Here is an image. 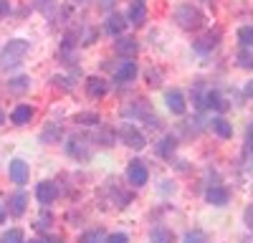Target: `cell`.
<instances>
[{"label":"cell","instance_id":"30","mask_svg":"<svg viewBox=\"0 0 253 243\" xmlns=\"http://www.w3.org/2000/svg\"><path fill=\"white\" fill-rule=\"evenodd\" d=\"M48 137H51V139H58V137H61V127H58V124H53V129L48 127L43 134H41V139H43V142H48Z\"/></svg>","mask_w":253,"mask_h":243},{"label":"cell","instance_id":"35","mask_svg":"<svg viewBox=\"0 0 253 243\" xmlns=\"http://www.w3.org/2000/svg\"><path fill=\"white\" fill-rule=\"evenodd\" d=\"M114 5H117V0H101V8H107V10L114 8Z\"/></svg>","mask_w":253,"mask_h":243},{"label":"cell","instance_id":"36","mask_svg":"<svg viewBox=\"0 0 253 243\" xmlns=\"http://www.w3.org/2000/svg\"><path fill=\"white\" fill-rule=\"evenodd\" d=\"M246 94H248V96H253V84H248V86H246Z\"/></svg>","mask_w":253,"mask_h":243},{"label":"cell","instance_id":"21","mask_svg":"<svg viewBox=\"0 0 253 243\" xmlns=\"http://www.w3.org/2000/svg\"><path fill=\"white\" fill-rule=\"evenodd\" d=\"M157 152H160L162 157H170V155L175 152V137H165L160 145H157Z\"/></svg>","mask_w":253,"mask_h":243},{"label":"cell","instance_id":"13","mask_svg":"<svg viewBox=\"0 0 253 243\" xmlns=\"http://www.w3.org/2000/svg\"><path fill=\"white\" fill-rule=\"evenodd\" d=\"M137 51H139V43H137L134 38H119V40H117V53H119V56L132 58Z\"/></svg>","mask_w":253,"mask_h":243},{"label":"cell","instance_id":"11","mask_svg":"<svg viewBox=\"0 0 253 243\" xmlns=\"http://www.w3.org/2000/svg\"><path fill=\"white\" fill-rule=\"evenodd\" d=\"M218 43H220V31H208L203 38L195 40V48L203 51V53H208V51H213Z\"/></svg>","mask_w":253,"mask_h":243},{"label":"cell","instance_id":"23","mask_svg":"<svg viewBox=\"0 0 253 243\" xmlns=\"http://www.w3.org/2000/svg\"><path fill=\"white\" fill-rule=\"evenodd\" d=\"M152 243H172V233L167 228H155L152 231Z\"/></svg>","mask_w":253,"mask_h":243},{"label":"cell","instance_id":"5","mask_svg":"<svg viewBox=\"0 0 253 243\" xmlns=\"http://www.w3.org/2000/svg\"><path fill=\"white\" fill-rule=\"evenodd\" d=\"M8 175H10V182H15V185H26L28 182V165L20 157H15V160H10Z\"/></svg>","mask_w":253,"mask_h":243},{"label":"cell","instance_id":"19","mask_svg":"<svg viewBox=\"0 0 253 243\" xmlns=\"http://www.w3.org/2000/svg\"><path fill=\"white\" fill-rule=\"evenodd\" d=\"M213 129H215L218 137H223V139H228L230 134H233V127H230L223 117H215V119H213Z\"/></svg>","mask_w":253,"mask_h":243},{"label":"cell","instance_id":"3","mask_svg":"<svg viewBox=\"0 0 253 243\" xmlns=\"http://www.w3.org/2000/svg\"><path fill=\"white\" fill-rule=\"evenodd\" d=\"M119 137H122V142L124 145H129V147H134V150H142L144 147V134L134 127V124H122V129H119Z\"/></svg>","mask_w":253,"mask_h":243},{"label":"cell","instance_id":"16","mask_svg":"<svg viewBox=\"0 0 253 243\" xmlns=\"http://www.w3.org/2000/svg\"><path fill=\"white\" fill-rule=\"evenodd\" d=\"M203 104L205 107H210V109H215V112H223L228 104H225V99L218 94V91H208V94H203Z\"/></svg>","mask_w":253,"mask_h":243},{"label":"cell","instance_id":"28","mask_svg":"<svg viewBox=\"0 0 253 243\" xmlns=\"http://www.w3.org/2000/svg\"><path fill=\"white\" fill-rule=\"evenodd\" d=\"M238 58H241V66H243V69H253V51L243 48V53H241Z\"/></svg>","mask_w":253,"mask_h":243},{"label":"cell","instance_id":"7","mask_svg":"<svg viewBox=\"0 0 253 243\" xmlns=\"http://www.w3.org/2000/svg\"><path fill=\"white\" fill-rule=\"evenodd\" d=\"M134 76H137V61H132V58L122 61L119 69L114 71V81H117V84H126V81H132Z\"/></svg>","mask_w":253,"mask_h":243},{"label":"cell","instance_id":"17","mask_svg":"<svg viewBox=\"0 0 253 243\" xmlns=\"http://www.w3.org/2000/svg\"><path fill=\"white\" fill-rule=\"evenodd\" d=\"M33 8L41 13V15H56V8H58V0H33Z\"/></svg>","mask_w":253,"mask_h":243},{"label":"cell","instance_id":"15","mask_svg":"<svg viewBox=\"0 0 253 243\" xmlns=\"http://www.w3.org/2000/svg\"><path fill=\"white\" fill-rule=\"evenodd\" d=\"M107 91H109V84L104 79H99V76L89 79V84H86V94L89 96H104Z\"/></svg>","mask_w":253,"mask_h":243},{"label":"cell","instance_id":"14","mask_svg":"<svg viewBox=\"0 0 253 243\" xmlns=\"http://www.w3.org/2000/svg\"><path fill=\"white\" fill-rule=\"evenodd\" d=\"M31 117H33V109L28 107V104H20V107H15L13 109V114H10V122H13V124H28V122H31Z\"/></svg>","mask_w":253,"mask_h":243},{"label":"cell","instance_id":"8","mask_svg":"<svg viewBox=\"0 0 253 243\" xmlns=\"http://www.w3.org/2000/svg\"><path fill=\"white\" fill-rule=\"evenodd\" d=\"M56 195H58V190H56V185L53 182H38V188H36V198H38V202L41 205H51V202L56 200Z\"/></svg>","mask_w":253,"mask_h":243},{"label":"cell","instance_id":"34","mask_svg":"<svg viewBox=\"0 0 253 243\" xmlns=\"http://www.w3.org/2000/svg\"><path fill=\"white\" fill-rule=\"evenodd\" d=\"M246 142H248V147L253 150V124H248V132H246Z\"/></svg>","mask_w":253,"mask_h":243},{"label":"cell","instance_id":"24","mask_svg":"<svg viewBox=\"0 0 253 243\" xmlns=\"http://www.w3.org/2000/svg\"><path fill=\"white\" fill-rule=\"evenodd\" d=\"M76 122H79V124H86V127H94V124H99V114L84 112V114H76Z\"/></svg>","mask_w":253,"mask_h":243},{"label":"cell","instance_id":"32","mask_svg":"<svg viewBox=\"0 0 253 243\" xmlns=\"http://www.w3.org/2000/svg\"><path fill=\"white\" fill-rule=\"evenodd\" d=\"M243 218H246V226H248V228H253V205H248V208H246V215H243Z\"/></svg>","mask_w":253,"mask_h":243},{"label":"cell","instance_id":"18","mask_svg":"<svg viewBox=\"0 0 253 243\" xmlns=\"http://www.w3.org/2000/svg\"><path fill=\"white\" fill-rule=\"evenodd\" d=\"M26 200H28L26 193H15V195L10 198V213H13V215H23V213H26Z\"/></svg>","mask_w":253,"mask_h":243},{"label":"cell","instance_id":"6","mask_svg":"<svg viewBox=\"0 0 253 243\" xmlns=\"http://www.w3.org/2000/svg\"><path fill=\"white\" fill-rule=\"evenodd\" d=\"M126 23H132V26H142L144 20H147V3L144 0H132L129 3V10H126Z\"/></svg>","mask_w":253,"mask_h":243},{"label":"cell","instance_id":"2","mask_svg":"<svg viewBox=\"0 0 253 243\" xmlns=\"http://www.w3.org/2000/svg\"><path fill=\"white\" fill-rule=\"evenodd\" d=\"M175 20H177V26L180 28H185V31H198L200 26H203V13L198 10V8H193V5H180L177 10H175Z\"/></svg>","mask_w":253,"mask_h":243},{"label":"cell","instance_id":"31","mask_svg":"<svg viewBox=\"0 0 253 243\" xmlns=\"http://www.w3.org/2000/svg\"><path fill=\"white\" fill-rule=\"evenodd\" d=\"M107 243H129V238H126V233H112L107 236Z\"/></svg>","mask_w":253,"mask_h":243},{"label":"cell","instance_id":"12","mask_svg":"<svg viewBox=\"0 0 253 243\" xmlns=\"http://www.w3.org/2000/svg\"><path fill=\"white\" fill-rule=\"evenodd\" d=\"M104 28H107L109 36H122L124 28H126V18L119 15V13H112V15L107 18V23H104Z\"/></svg>","mask_w":253,"mask_h":243},{"label":"cell","instance_id":"1","mask_svg":"<svg viewBox=\"0 0 253 243\" xmlns=\"http://www.w3.org/2000/svg\"><path fill=\"white\" fill-rule=\"evenodd\" d=\"M31 51V43L26 38H13L8 43L0 48V69L3 71H10V69H18L23 64V58L28 56Z\"/></svg>","mask_w":253,"mask_h":243},{"label":"cell","instance_id":"22","mask_svg":"<svg viewBox=\"0 0 253 243\" xmlns=\"http://www.w3.org/2000/svg\"><path fill=\"white\" fill-rule=\"evenodd\" d=\"M84 145H86V139H79V137H74V139H69V145H66V150H69V155L84 157Z\"/></svg>","mask_w":253,"mask_h":243},{"label":"cell","instance_id":"9","mask_svg":"<svg viewBox=\"0 0 253 243\" xmlns=\"http://www.w3.org/2000/svg\"><path fill=\"white\" fill-rule=\"evenodd\" d=\"M205 200L210 202V205H218V208H223V205H228L230 193H228L225 188H220V185H213V188H208V193H205Z\"/></svg>","mask_w":253,"mask_h":243},{"label":"cell","instance_id":"37","mask_svg":"<svg viewBox=\"0 0 253 243\" xmlns=\"http://www.w3.org/2000/svg\"><path fill=\"white\" fill-rule=\"evenodd\" d=\"M3 220H5V210H3V208H0V223H3Z\"/></svg>","mask_w":253,"mask_h":243},{"label":"cell","instance_id":"25","mask_svg":"<svg viewBox=\"0 0 253 243\" xmlns=\"http://www.w3.org/2000/svg\"><path fill=\"white\" fill-rule=\"evenodd\" d=\"M0 243H26V241H23V231H18V228L8 231L3 238H0Z\"/></svg>","mask_w":253,"mask_h":243},{"label":"cell","instance_id":"10","mask_svg":"<svg viewBox=\"0 0 253 243\" xmlns=\"http://www.w3.org/2000/svg\"><path fill=\"white\" fill-rule=\"evenodd\" d=\"M165 101H167V107H170L172 114H185V109H187L185 96H182V91H177V89L167 91V94H165Z\"/></svg>","mask_w":253,"mask_h":243},{"label":"cell","instance_id":"38","mask_svg":"<svg viewBox=\"0 0 253 243\" xmlns=\"http://www.w3.org/2000/svg\"><path fill=\"white\" fill-rule=\"evenodd\" d=\"M3 122H5V117H3V112H0V124H3Z\"/></svg>","mask_w":253,"mask_h":243},{"label":"cell","instance_id":"39","mask_svg":"<svg viewBox=\"0 0 253 243\" xmlns=\"http://www.w3.org/2000/svg\"><path fill=\"white\" fill-rule=\"evenodd\" d=\"M28 243H43V241H38V238H33V241H28Z\"/></svg>","mask_w":253,"mask_h":243},{"label":"cell","instance_id":"20","mask_svg":"<svg viewBox=\"0 0 253 243\" xmlns=\"http://www.w3.org/2000/svg\"><path fill=\"white\" fill-rule=\"evenodd\" d=\"M238 40L243 48H253V26H243L238 31Z\"/></svg>","mask_w":253,"mask_h":243},{"label":"cell","instance_id":"27","mask_svg":"<svg viewBox=\"0 0 253 243\" xmlns=\"http://www.w3.org/2000/svg\"><path fill=\"white\" fill-rule=\"evenodd\" d=\"M182 243H205V233L203 231H190V233H185Z\"/></svg>","mask_w":253,"mask_h":243},{"label":"cell","instance_id":"4","mask_svg":"<svg viewBox=\"0 0 253 243\" xmlns=\"http://www.w3.org/2000/svg\"><path fill=\"white\" fill-rule=\"evenodd\" d=\"M147 177H150V172H147V167H144L142 160L129 162V167H126V180H129L134 188H142L144 182H147Z\"/></svg>","mask_w":253,"mask_h":243},{"label":"cell","instance_id":"29","mask_svg":"<svg viewBox=\"0 0 253 243\" xmlns=\"http://www.w3.org/2000/svg\"><path fill=\"white\" fill-rule=\"evenodd\" d=\"M79 243H101V233H99V231H91V233H84Z\"/></svg>","mask_w":253,"mask_h":243},{"label":"cell","instance_id":"26","mask_svg":"<svg viewBox=\"0 0 253 243\" xmlns=\"http://www.w3.org/2000/svg\"><path fill=\"white\" fill-rule=\"evenodd\" d=\"M28 81H31L28 76H18V79H13L8 84V89L10 91H23V89H28Z\"/></svg>","mask_w":253,"mask_h":243},{"label":"cell","instance_id":"33","mask_svg":"<svg viewBox=\"0 0 253 243\" xmlns=\"http://www.w3.org/2000/svg\"><path fill=\"white\" fill-rule=\"evenodd\" d=\"M10 13V5H8V0H0V18L8 15Z\"/></svg>","mask_w":253,"mask_h":243}]
</instances>
